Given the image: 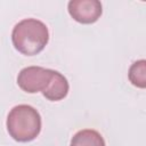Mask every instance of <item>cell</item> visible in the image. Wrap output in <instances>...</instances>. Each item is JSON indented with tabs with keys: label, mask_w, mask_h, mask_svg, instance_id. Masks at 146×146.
Wrapping results in <instances>:
<instances>
[{
	"label": "cell",
	"mask_w": 146,
	"mask_h": 146,
	"mask_svg": "<svg viewBox=\"0 0 146 146\" xmlns=\"http://www.w3.org/2000/svg\"><path fill=\"white\" fill-rule=\"evenodd\" d=\"M68 89H70V86H68L67 79L62 73L54 70L50 82L48 83L47 88L42 91V94L47 99L51 102H58L66 97Z\"/></svg>",
	"instance_id": "obj_5"
},
{
	"label": "cell",
	"mask_w": 146,
	"mask_h": 146,
	"mask_svg": "<svg viewBox=\"0 0 146 146\" xmlns=\"http://www.w3.org/2000/svg\"><path fill=\"white\" fill-rule=\"evenodd\" d=\"M71 17L82 24H91L102 16L103 7L98 0H71L67 5Z\"/></svg>",
	"instance_id": "obj_4"
},
{
	"label": "cell",
	"mask_w": 146,
	"mask_h": 146,
	"mask_svg": "<svg viewBox=\"0 0 146 146\" xmlns=\"http://www.w3.org/2000/svg\"><path fill=\"white\" fill-rule=\"evenodd\" d=\"M11 41L15 49L21 54L34 56L47 46L49 31L43 22L36 18H25L14 26Z\"/></svg>",
	"instance_id": "obj_1"
},
{
	"label": "cell",
	"mask_w": 146,
	"mask_h": 146,
	"mask_svg": "<svg viewBox=\"0 0 146 146\" xmlns=\"http://www.w3.org/2000/svg\"><path fill=\"white\" fill-rule=\"evenodd\" d=\"M70 146H106L103 136L94 129L78 131L71 139Z\"/></svg>",
	"instance_id": "obj_6"
},
{
	"label": "cell",
	"mask_w": 146,
	"mask_h": 146,
	"mask_svg": "<svg viewBox=\"0 0 146 146\" xmlns=\"http://www.w3.org/2000/svg\"><path fill=\"white\" fill-rule=\"evenodd\" d=\"M52 71L41 66L24 67L17 75V84L23 91L29 94L43 91L50 82Z\"/></svg>",
	"instance_id": "obj_3"
},
{
	"label": "cell",
	"mask_w": 146,
	"mask_h": 146,
	"mask_svg": "<svg viewBox=\"0 0 146 146\" xmlns=\"http://www.w3.org/2000/svg\"><path fill=\"white\" fill-rule=\"evenodd\" d=\"M128 76L133 86L144 89L146 87V60L140 59L135 62L129 68Z\"/></svg>",
	"instance_id": "obj_7"
},
{
	"label": "cell",
	"mask_w": 146,
	"mask_h": 146,
	"mask_svg": "<svg viewBox=\"0 0 146 146\" xmlns=\"http://www.w3.org/2000/svg\"><path fill=\"white\" fill-rule=\"evenodd\" d=\"M6 124L13 139L27 143L39 136L41 131V116L33 106L21 104L10 110Z\"/></svg>",
	"instance_id": "obj_2"
}]
</instances>
